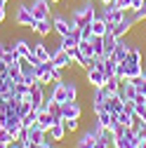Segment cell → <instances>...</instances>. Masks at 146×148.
Listing matches in <instances>:
<instances>
[{"label":"cell","instance_id":"cell-1","mask_svg":"<svg viewBox=\"0 0 146 148\" xmlns=\"http://www.w3.org/2000/svg\"><path fill=\"white\" fill-rule=\"evenodd\" d=\"M97 14H99V12H97V7H94V0H83L80 5L73 7L71 21H73V26H76V28H85V26H90V24L94 21Z\"/></svg>","mask_w":146,"mask_h":148},{"label":"cell","instance_id":"cell-2","mask_svg":"<svg viewBox=\"0 0 146 148\" xmlns=\"http://www.w3.org/2000/svg\"><path fill=\"white\" fill-rule=\"evenodd\" d=\"M35 82H40L43 87L54 85V66H52V61H38L35 64Z\"/></svg>","mask_w":146,"mask_h":148},{"label":"cell","instance_id":"cell-3","mask_svg":"<svg viewBox=\"0 0 146 148\" xmlns=\"http://www.w3.org/2000/svg\"><path fill=\"white\" fill-rule=\"evenodd\" d=\"M14 24L21 26V28H31V31H33V26H35V16H33V12H31L28 5H19V7L14 10Z\"/></svg>","mask_w":146,"mask_h":148},{"label":"cell","instance_id":"cell-4","mask_svg":"<svg viewBox=\"0 0 146 148\" xmlns=\"http://www.w3.org/2000/svg\"><path fill=\"white\" fill-rule=\"evenodd\" d=\"M134 16H132V12H127L123 19L116 24V26H111V33L116 35V38H127V35L132 33V28H134Z\"/></svg>","mask_w":146,"mask_h":148},{"label":"cell","instance_id":"cell-5","mask_svg":"<svg viewBox=\"0 0 146 148\" xmlns=\"http://www.w3.org/2000/svg\"><path fill=\"white\" fill-rule=\"evenodd\" d=\"M50 52H52L50 61H52V66H54V68H61V71H66V68H71V66H73V61H71V54H68L66 49H61L59 45L54 47V49H50Z\"/></svg>","mask_w":146,"mask_h":148},{"label":"cell","instance_id":"cell-6","mask_svg":"<svg viewBox=\"0 0 146 148\" xmlns=\"http://www.w3.org/2000/svg\"><path fill=\"white\" fill-rule=\"evenodd\" d=\"M50 19H52V28H54V33H57L59 38H61V35H68L73 28H76V26H73V21H71V16L54 14V16H50Z\"/></svg>","mask_w":146,"mask_h":148},{"label":"cell","instance_id":"cell-7","mask_svg":"<svg viewBox=\"0 0 146 148\" xmlns=\"http://www.w3.org/2000/svg\"><path fill=\"white\" fill-rule=\"evenodd\" d=\"M31 12L35 16V21H43L52 16V7H50V0H31Z\"/></svg>","mask_w":146,"mask_h":148},{"label":"cell","instance_id":"cell-8","mask_svg":"<svg viewBox=\"0 0 146 148\" xmlns=\"http://www.w3.org/2000/svg\"><path fill=\"white\" fill-rule=\"evenodd\" d=\"M85 82L90 85V87H104V82H106V73L99 68V66H94V68H87L85 71Z\"/></svg>","mask_w":146,"mask_h":148},{"label":"cell","instance_id":"cell-9","mask_svg":"<svg viewBox=\"0 0 146 148\" xmlns=\"http://www.w3.org/2000/svg\"><path fill=\"white\" fill-rule=\"evenodd\" d=\"M137 146L139 143H137V136H134V129L132 127H127L125 134H120V136L113 139V148H137Z\"/></svg>","mask_w":146,"mask_h":148},{"label":"cell","instance_id":"cell-10","mask_svg":"<svg viewBox=\"0 0 146 148\" xmlns=\"http://www.w3.org/2000/svg\"><path fill=\"white\" fill-rule=\"evenodd\" d=\"M28 97H31L33 108H43V106H45V101H47L45 87H43L40 82H33V85H31V89H28Z\"/></svg>","mask_w":146,"mask_h":148},{"label":"cell","instance_id":"cell-11","mask_svg":"<svg viewBox=\"0 0 146 148\" xmlns=\"http://www.w3.org/2000/svg\"><path fill=\"white\" fill-rule=\"evenodd\" d=\"M61 118H64V120H68V118L80 120V118H83V106H80L78 101H64V103H61Z\"/></svg>","mask_w":146,"mask_h":148},{"label":"cell","instance_id":"cell-12","mask_svg":"<svg viewBox=\"0 0 146 148\" xmlns=\"http://www.w3.org/2000/svg\"><path fill=\"white\" fill-rule=\"evenodd\" d=\"M19 54L14 52V47L10 45V42H0V61L3 64H7V66H12V64H19Z\"/></svg>","mask_w":146,"mask_h":148},{"label":"cell","instance_id":"cell-13","mask_svg":"<svg viewBox=\"0 0 146 148\" xmlns=\"http://www.w3.org/2000/svg\"><path fill=\"white\" fill-rule=\"evenodd\" d=\"M78 42H80V28H73L68 35H61V38H59V47H61V49H66V52L76 49V47H78Z\"/></svg>","mask_w":146,"mask_h":148},{"label":"cell","instance_id":"cell-14","mask_svg":"<svg viewBox=\"0 0 146 148\" xmlns=\"http://www.w3.org/2000/svg\"><path fill=\"white\" fill-rule=\"evenodd\" d=\"M47 99H52V101H57V103H64V101H68V92H66V82H64V80H59V82H54V85H52V89H50V94H47Z\"/></svg>","mask_w":146,"mask_h":148},{"label":"cell","instance_id":"cell-15","mask_svg":"<svg viewBox=\"0 0 146 148\" xmlns=\"http://www.w3.org/2000/svg\"><path fill=\"white\" fill-rule=\"evenodd\" d=\"M94 115H97V125H99V127H104V129H111V127L116 125V115H113V113H108L104 106L94 110Z\"/></svg>","mask_w":146,"mask_h":148},{"label":"cell","instance_id":"cell-16","mask_svg":"<svg viewBox=\"0 0 146 148\" xmlns=\"http://www.w3.org/2000/svg\"><path fill=\"white\" fill-rule=\"evenodd\" d=\"M97 139H99V136H97L94 127H92V129H87V132H83L80 139H76V146H73V148H94Z\"/></svg>","mask_w":146,"mask_h":148},{"label":"cell","instance_id":"cell-17","mask_svg":"<svg viewBox=\"0 0 146 148\" xmlns=\"http://www.w3.org/2000/svg\"><path fill=\"white\" fill-rule=\"evenodd\" d=\"M104 108L108 110V113H113V115H118L120 110L125 108V101L120 99V94H118V92H116V94H108V99L104 101Z\"/></svg>","mask_w":146,"mask_h":148},{"label":"cell","instance_id":"cell-18","mask_svg":"<svg viewBox=\"0 0 146 148\" xmlns=\"http://www.w3.org/2000/svg\"><path fill=\"white\" fill-rule=\"evenodd\" d=\"M118 94H120V99H123V101H127V99H134V97H137V85H134L130 78L120 80V89H118Z\"/></svg>","mask_w":146,"mask_h":148},{"label":"cell","instance_id":"cell-19","mask_svg":"<svg viewBox=\"0 0 146 148\" xmlns=\"http://www.w3.org/2000/svg\"><path fill=\"white\" fill-rule=\"evenodd\" d=\"M66 127H64V122H54L50 129H47V136L54 141V143H64V139H66Z\"/></svg>","mask_w":146,"mask_h":148},{"label":"cell","instance_id":"cell-20","mask_svg":"<svg viewBox=\"0 0 146 148\" xmlns=\"http://www.w3.org/2000/svg\"><path fill=\"white\" fill-rule=\"evenodd\" d=\"M54 122H61V120H57V118H54V115L50 113V110H47V108L43 106V108L38 110V122H35V125H38V127H43L45 132H47V129H50V127H52Z\"/></svg>","mask_w":146,"mask_h":148},{"label":"cell","instance_id":"cell-21","mask_svg":"<svg viewBox=\"0 0 146 148\" xmlns=\"http://www.w3.org/2000/svg\"><path fill=\"white\" fill-rule=\"evenodd\" d=\"M31 49H33V57L38 59V61H50V57H52L50 47H47L43 40H38V42H31Z\"/></svg>","mask_w":146,"mask_h":148},{"label":"cell","instance_id":"cell-22","mask_svg":"<svg viewBox=\"0 0 146 148\" xmlns=\"http://www.w3.org/2000/svg\"><path fill=\"white\" fill-rule=\"evenodd\" d=\"M90 28H92V35H97V38H104V35L111 31V26L106 24V19H104V16H99V14L94 16V21L90 24Z\"/></svg>","mask_w":146,"mask_h":148},{"label":"cell","instance_id":"cell-23","mask_svg":"<svg viewBox=\"0 0 146 148\" xmlns=\"http://www.w3.org/2000/svg\"><path fill=\"white\" fill-rule=\"evenodd\" d=\"M26 134H28V141H33V143H45L47 141V132L43 127H38V125L26 127Z\"/></svg>","mask_w":146,"mask_h":148},{"label":"cell","instance_id":"cell-24","mask_svg":"<svg viewBox=\"0 0 146 148\" xmlns=\"http://www.w3.org/2000/svg\"><path fill=\"white\" fill-rule=\"evenodd\" d=\"M101 40H104V57H113V52H116V47H118V40H120V38H116V35L108 31Z\"/></svg>","mask_w":146,"mask_h":148},{"label":"cell","instance_id":"cell-25","mask_svg":"<svg viewBox=\"0 0 146 148\" xmlns=\"http://www.w3.org/2000/svg\"><path fill=\"white\" fill-rule=\"evenodd\" d=\"M33 33H38L40 38H47V35H52V33H54V28H52V19L35 21V26H33Z\"/></svg>","mask_w":146,"mask_h":148},{"label":"cell","instance_id":"cell-26","mask_svg":"<svg viewBox=\"0 0 146 148\" xmlns=\"http://www.w3.org/2000/svg\"><path fill=\"white\" fill-rule=\"evenodd\" d=\"M106 99H108V92H106L104 87H94V89H92V110L101 108Z\"/></svg>","mask_w":146,"mask_h":148},{"label":"cell","instance_id":"cell-27","mask_svg":"<svg viewBox=\"0 0 146 148\" xmlns=\"http://www.w3.org/2000/svg\"><path fill=\"white\" fill-rule=\"evenodd\" d=\"M130 47H132V42H127L125 38H120V40H118V47H116V52H113V59H116V61H123V59L127 57V52H130Z\"/></svg>","mask_w":146,"mask_h":148},{"label":"cell","instance_id":"cell-28","mask_svg":"<svg viewBox=\"0 0 146 148\" xmlns=\"http://www.w3.org/2000/svg\"><path fill=\"white\" fill-rule=\"evenodd\" d=\"M78 52L83 54L87 61L94 57V47H92V42H90V40H80V42H78ZM87 61H85V68H87Z\"/></svg>","mask_w":146,"mask_h":148},{"label":"cell","instance_id":"cell-29","mask_svg":"<svg viewBox=\"0 0 146 148\" xmlns=\"http://www.w3.org/2000/svg\"><path fill=\"white\" fill-rule=\"evenodd\" d=\"M104 89L108 92V94H116V92L120 89V78H118V75L106 78V82H104Z\"/></svg>","mask_w":146,"mask_h":148},{"label":"cell","instance_id":"cell-30","mask_svg":"<svg viewBox=\"0 0 146 148\" xmlns=\"http://www.w3.org/2000/svg\"><path fill=\"white\" fill-rule=\"evenodd\" d=\"M28 85L26 82H14V87H12V97H17V99H24L26 94H28Z\"/></svg>","mask_w":146,"mask_h":148},{"label":"cell","instance_id":"cell-31","mask_svg":"<svg viewBox=\"0 0 146 148\" xmlns=\"http://www.w3.org/2000/svg\"><path fill=\"white\" fill-rule=\"evenodd\" d=\"M7 75H10L14 82H24V75H21V68H19V64H12V66H7Z\"/></svg>","mask_w":146,"mask_h":148},{"label":"cell","instance_id":"cell-32","mask_svg":"<svg viewBox=\"0 0 146 148\" xmlns=\"http://www.w3.org/2000/svg\"><path fill=\"white\" fill-rule=\"evenodd\" d=\"M12 87H14V80L7 75V78H3V80H0V94H3V97H10L12 94Z\"/></svg>","mask_w":146,"mask_h":148},{"label":"cell","instance_id":"cell-33","mask_svg":"<svg viewBox=\"0 0 146 148\" xmlns=\"http://www.w3.org/2000/svg\"><path fill=\"white\" fill-rule=\"evenodd\" d=\"M38 110H40V108H33L31 113H26V115L21 118V127H31V125L38 122Z\"/></svg>","mask_w":146,"mask_h":148},{"label":"cell","instance_id":"cell-34","mask_svg":"<svg viewBox=\"0 0 146 148\" xmlns=\"http://www.w3.org/2000/svg\"><path fill=\"white\" fill-rule=\"evenodd\" d=\"M61 122L66 127V132H78V127H80V120H73V118H68V120L61 118Z\"/></svg>","mask_w":146,"mask_h":148},{"label":"cell","instance_id":"cell-35","mask_svg":"<svg viewBox=\"0 0 146 148\" xmlns=\"http://www.w3.org/2000/svg\"><path fill=\"white\" fill-rule=\"evenodd\" d=\"M14 139H17V136H14L12 132H10V129H5V127L0 129V143H12Z\"/></svg>","mask_w":146,"mask_h":148},{"label":"cell","instance_id":"cell-36","mask_svg":"<svg viewBox=\"0 0 146 148\" xmlns=\"http://www.w3.org/2000/svg\"><path fill=\"white\" fill-rule=\"evenodd\" d=\"M132 16H134V21H137V24H139V21H146V5H141L139 10H134Z\"/></svg>","mask_w":146,"mask_h":148},{"label":"cell","instance_id":"cell-37","mask_svg":"<svg viewBox=\"0 0 146 148\" xmlns=\"http://www.w3.org/2000/svg\"><path fill=\"white\" fill-rule=\"evenodd\" d=\"M94 148H113V141H108V139L99 136V139H97V143H94Z\"/></svg>","mask_w":146,"mask_h":148},{"label":"cell","instance_id":"cell-38","mask_svg":"<svg viewBox=\"0 0 146 148\" xmlns=\"http://www.w3.org/2000/svg\"><path fill=\"white\" fill-rule=\"evenodd\" d=\"M94 35H92V28L90 26H85V28H80V40H92Z\"/></svg>","mask_w":146,"mask_h":148},{"label":"cell","instance_id":"cell-39","mask_svg":"<svg viewBox=\"0 0 146 148\" xmlns=\"http://www.w3.org/2000/svg\"><path fill=\"white\" fill-rule=\"evenodd\" d=\"M118 10H130V5H132V0H116L113 3Z\"/></svg>","mask_w":146,"mask_h":148},{"label":"cell","instance_id":"cell-40","mask_svg":"<svg viewBox=\"0 0 146 148\" xmlns=\"http://www.w3.org/2000/svg\"><path fill=\"white\" fill-rule=\"evenodd\" d=\"M144 5V0H132V5H130V12H134V10H139Z\"/></svg>","mask_w":146,"mask_h":148},{"label":"cell","instance_id":"cell-41","mask_svg":"<svg viewBox=\"0 0 146 148\" xmlns=\"http://www.w3.org/2000/svg\"><path fill=\"white\" fill-rule=\"evenodd\" d=\"M7 148H24V143H21L19 139H14L12 143H7Z\"/></svg>","mask_w":146,"mask_h":148},{"label":"cell","instance_id":"cell-42","mask_svg":"<svg viewBox=\"0 0 146 148\" xmlns=\"http://www.w3.org/2000/svg\"><path fill=\"white\" fill-rule=\"evenodd\" d=\"M7 19V10H5V5H0V24H3Z\"/></svg>","mask_w":146,"mask_h":148},{"label":"cell","instance_id":"cell-43","mask_svg":"<svg viewBox=\"0 0 146 148\" xmlns=\"http://www.w3.org/2000/svg\"><path fill=\"white\" fill-rule=\"evenodd\" d=\"M101 5H111V3H116V0H99Z\"/></svg>","mask_w":146,"mask_h":148},{"label":"cell","instance_id":"cell-44","mask_svg":"<svg viewBox=\"0 0 146 148\" xmlns=\"http://www.w3.org/2000/svg\"><path fill=\"white\" fill-rule=\"evenodd\" d=\"M50 3H52V5H59V3H61V0H50Z\"/></svg>","mask_w":146,"mask_h":148},{"label":"cell","instance_id":"cell-45","mask_svg":"<svg viewBox=\"0 0 146 148\" xmlns=\"http://www.w3.org/2000/svg\"><path fill=\"white\" fill-rule=\"evenodd\" d=\"M0 148H7V143H0Z\"/></svg>","mask_w":146,"mask_h":148},{"label":"cell","instance_id":"cell-46","mask_svg":"<svg viewBox=\"0 0 146 148\" xmlns=\"http://www.w3.org/2000/svg\"><path fill=\"white\" fill-rule=\"evenodd\" d=\"M144 78H146V68H144Z\"/></svg>","mask_w":146,"mask_h":148},{"label":"cell","instance_id":"cell-47","mask_svg":"<svg viewBox=\"0 0 146 148\" xmlns=\"http://www.w3.org/2000/svg\"><path fill=\"white\" fill-rule=\"evenodd\" d=\"M144 127H146V118H144Z\"/></svg>","mask_w":146,"mask_h":148},{"label":"cell","instance_id":"cell-48","mask_svg":"<svg viewBox=\"0 0 146 148\" xmlns=\"http://www.w3.org/2000/svg\"><path fill=\"white\" fill-rule=\"evenodd\" d=\"M144 5H146V0H144Z\"/></svg>","mask_w":146,"mask_h":148}]
</instances>
